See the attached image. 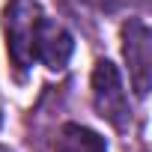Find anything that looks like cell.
<instances>
[{
	"label": "cell",
	"instance_id": "cell-5",
	"mask_svg": "<svg viewBox=\"0 0 152 152\" xmlns=\"http://www.w3.org/2000/svg\"><path fill=\"white\" fill-rule=\"evenodd\" d=\"M54 152H107V140L87 125L69 122V125L60 128Z\"/></svg>",
	"mask_w": 152,
	"mask_h": 152
},
{
	"label": "cell",
	"instance_id": "cell-3",
	"mask_svg": "<svg viewBox=\"0 0 152 152\" xmlns=\"http://www.w3.org/2000/svg\"><path fill=\"white\" fill-rule=\"evenodd\" d=\"M122 57L128 63L134 93L143 99L152 84V36H149V27L137 18H131L122 27Z\"/></svg>",
	"mask_w": 152,
	"mask_h": 152
},
{
	"label": "cell",
	"instance_id": "cell-6",
	"mask_svg": "<svg viewBox=\"0 0 152 152\" xmlns=\"http://www.w3.org/2000/svg\"><path fill=\"white\" fill-rule=\"evenodd\" d=\"M0 152H12V149H6V146H0Z\"/></svg>",
	"mask_w": 152,
	"mask_h": 152
},
{
	"label": "cell",
	"instance_id": "cell-4",
	"mask_svg": "<svg viewBox=\"0 0 152 152\" xmlns=\"http://www.w3.org/2000/svg\"><path fill=\"white\" fill-rule=\"evenodd\" d=\"M75 51V42H72V33L60 24H54L48 15L42 18V27H39V36H36V60L45 63L51 72H60L66 69L69 57Z\"/></svg>",
	"mask_w": 152,
	"mask_h": 152
},
{
	"label": "cell",
	"instance_id": "cell-2",
	"mask_svg": "<svg viewBox=\"0 0 152 152\" xmlns=\"http://www.w3.org/2000/svg\"><path fill=\"white\" fill-rule=\"evenodd\" d=\"M93 104L102 119H107L113 128H128L131 122V104L119 78V69L110 60H99L93 69Z\"/></svg>",
	"mask_w": 152,
	"mask_h": 152
},
{
	"label": "cell",
	"instance_id": "cell-1",
	"mask_svg": "<svg viewBox=\"0 0 152 152\" xmlns=\"http://www.w3.org/2000/svg\"><path fill=\"white\" fill-rule=\"evenodd\" d=\"M42 6L36 0H12L3 9V33H6V51L12 66L24 75L36 63V36L42 27Z\"/></svg>",
	"mask_w": 152,
	"mask_h": 152
}]
</instances>
